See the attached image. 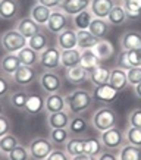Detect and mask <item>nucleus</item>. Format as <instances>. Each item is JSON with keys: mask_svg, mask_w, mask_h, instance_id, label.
<instances>
[{"mask_svg": "<svg viewBox=\"0 0 141 160\" xmlns=\"http://www.w3.org/2000/svg\"><path fill=\"white\" fill-rule=\"evenodd\" d=\"M65 100H66V110L71 113V115H84L85 112H88L93 106V94L87 90H83V88H78V90H73L65 96Z\"/></svg>", "mask_w": 141, "mask_h": 160, "instance_id": "nucleus-1", "label": "nucleus"}, {"mask_svg": "<svg viewBox=\"0 0 141 160\" xmlns=\"http://www.w3.org/2000/svg\"><path fill=\"white\" fill-rule=\"evenodd\" d=\"M91 125L93 128L98 132L107 131L113 126H118V113L112 107H100L93 113L91 116Z\"/></svg>", "mask_w": 141, "mask_h": 160, "instance_id": "nucleus-2", "label": "nucleus"}, {"mask_svg": "<svg viewBox=\"0 0 141 160\" xmlns=\"http://www.w3.org/2000/svg\"><path fill=\"white\" fill-rule=\"evenodd\" d=\"M0 46L6 53H18L28 46V38H25L18 29H9L2 34Z\"/></svg>", "mask_w": 141, "mask_h": 160, "instance_id": "nucleus-3", "label": "nucleus"}, {"mask_svg": "<svg viewBox=\"0 0 141 160\" xmlns=\"http://www.w3.org/2000/svg\"><path fill=\"white\" fill-rule=\"evenodd\" d=\"M53 150V142L44 137H35L28 142V151L34 160H46Z\"/></svg>", "mask_w": 141, "mask_h": 160, "instance_id": "nucleus-4", "label": "nucleus"}, {"mask_svg": "<svg viewBox=\"0 0 141 160\" xmlns=\"http://www.w3.org/2000/svg\"><path fill=\"white\" fill-rule=\"evenodd\" d=\"M100 141H102L104 150H119L122 146L127 144L125 132L119 129L118 126H113L107 131L100 132Z\"/></svg>", "mask_w": 141, "mask_h": 160, "instance_id": "nucleus-5", "label": "nucleus"}, {"mask_svg": "<svg viewBox=\"0 0 141 160\" xmlns=\"http://www.w3.org/2000/svg\"><path fill=\"white\" fill-rule=\"evenodd\" d=\"M38 84L46 94L60 92V90H62V78L54 71H46L41 73L38 78Z\"/></svg>", "mask_w": 141, "mask_h": 160, "instance_id": "nucleus-6", "label": "nucleus"}, {"mask_svg": "<svg viewBox=\"0 0 141 160\" xmlns=\"http://www.w3.org/2000/svg\"><path fill=\"white\" fill-rule=\"evenodd\" d=\"M38 65L44 71H58L60 68V49L59 47H47L40 53Z\"/></svg>", "mask_w": 141, "mask_h": 160, "instance_id": "nucleus-7", "label": "nucleus"}, {"mask_svg": "<svg viewBox=\"0 0 141 160\" xmlns=\"http://www.w3.org/2000/svg\"><path fill=\"white\" fill-rule=\"evenodd\" d=\"M69 24H71V16L63 13L62 10L53 9L49 18V22H47L46 27H47V29H49L52 34L58 35L59 32H62L66 28H69Z\"/></svg>", "mask_w": 141, "mask_h": 160, "instance_id": "nucleus-8", "label": "nucleus"}, {"mask_svg": "<svg viewBox=\"0 0 141 160\" xmlns=\"http://www.w3.org/2000/svg\"><path fill=\"white\" fill-rule=\"evenodd\" d=\"M35 79H37L35 69L31 66H25V65H21L19 69L12 75V82L19 85V87H28Z\"/></svg>", "mask_w": 141, "mask_h": 160, "instance_id": "nucleus-9", "label": "nucleus"}, {"mask_svg": "<svg viewBox=\"0 0 141 160\" xmlns=\"http://www.w3.org/2000/svg\"><path fill=\"white\" fill-rule=\"evenodd\" d=\"M116 0H90V12L93 13L94 18L106 19L107 15L110 13L113 6L116 5Z\"/></svg>", "mask_w": 141, "mask_h": 160, "instance_id": "nucleus-10", "label": "nucleus"}, {"mask_svg": "<svg viewBox=\"0 0 141 160\" xmlns=\"http://www.w3.org/2000/svg\"><path fill=\"white\" fill-rule=\"evenodd\" d=\"M93 98L97 100L100 103H106V104H110V103L116 102L119 92L112 88L109 84H104V85H96L94 90H93Z\"/></svg>", "mask_w": 141, "mask_h": 160, "instance_id": "nucleus-11", "label": "nucleus"}, {"mask_svg": "<svg viewBox=\"0 0 141 160\" xmlns=\"http://www.w3.org/2000/svg\"><path fill=\"white\" fill-rule=\"evenodd\" d=\"M56 43H58V47L60 50L77 49V47H78L77 29H75V28H66L65 31L59 32L58 38H56Z\"/></svg>", "mask_w": 141, "mask_h": 160, "instance_id": "nucleus-12", "label": "nucleus"}, {"mask_svg": "<svg viewBox=\"0 0 141 160\" xmlns=\"http://www.w3.org/2000/svg\"><path fill=\"white\" fill-rule=\"evenodd\" d=\"M88 8H90V0H62L58 9L72 18Z\"/></svg>", "mask_w": 141, "mask_h": 160, "instance_id": "nucleus-13", "label": "nucleus"}, {"mask_svg": "<svg viewBox=\"0 0 141 160\" xmlns=\"http://www.w3.org/2000/svg\"><path fill=\"white\" fill-rule=\"evenodd\" d=\"M22 63H21L16 53H6L3 58L0 59V72L6 75V77L12 78V75L19 69Z\"/></svg>", "mask_w": 141, "mask_h": 160, "instance_id": "nucleus-14", "label": "nucleus"}, {"mask_svg": "<svg viewBox=\"0 0 141 160\" xmlns=\"http://www.w3.org/2000/svg\"><path fill=\"white\" fill-rule=\"evenodd\" d=\"M46 110V98L40 94H28L27 103H25V113H28L31 116L40 115Z\"/></svg>", "mask_w": 141, "mask_h": 160, "instance_id": "nucleus-15", "label": "nucleus"}, {"mask_svg": "<svg viewBox=\"0 0 141 160\" xmlns=\"http://www.w3.org/2000/svg\"><path fill=\"white\" fill-rule=\"evenodd\" d=\"M72 115L68 110L56 112V113H47V126L49 129H58V128H68Z\"/></svg>", "mask_w": 141, "mask_h": 160, "instance_id": "nucleus-16", "label": "nucleus"}, {"mask_svg": "<svg viewBox=\"0 0 141 160\" xmlns=\"http://www.w3.org/2000/svg\"><path fill=\"white\" fill-rule=\"evenodd\" d=\"M15 29H18L25 38H29V37L35 35L37 32H40V31H41V27H40L31 16H25V18H21V19L16 22Z\"/></svg>", "mask_w": 141, "mask_h": 160, "instance_id": "nucleus-17", "label": "nucleus"}, {"mask_svg": "<svg viewBox=\"0 0 141 160\" xmlns=\"http://www.w3.org/2000/svg\"><path fill=\"white\" fill-rule=\"evenodd\" d=\"M107 84L112 88H115L118 92L123 91L129 85L128 84V78H127V71L118 68V66L110 69V77H109V82Z\"/></svg>", "mask_w": 141, "mask_h": 160, "instance_id": "nucleus-18", "label": "nucleus"}, {"mask_svg": "<svg viewBox=\"0 0 141 160\" xmlns=\"http://www.w3.org/2000/svg\"><path fill=\"white\" fill-rule=\"evenodd\" d=\"M119 44H121L122 50H137L141 49V32L138 31H127L123 32L119 40Z\"/></svg>", "mask_w": 141, "mask_h": 160, "instance_id": "nucleus-19", "label": "nucleus"}, {"mask_svg": "<svg viewBox=\"0 0 141 160\" xmlns=\"http://www.w3.org/2000/svg\"><path fill=\"white\" fill-rule=\"evenodd\" d=\"M21 10L18 0H0V18L5 21L15 19Z\"/></svg>", "mask_w": 141, "mask_h": 160, "instance_id": "nucleus-20", "label": "nucleus"}, {"mask_svg": "<svg viewBox=\"0 0 141 160\" xmlns=\"http://www.w3.org/2000/svg\"><path fill=\"white\" fill-rule=\"evenodd\" d=\"M81 62V50L78 49H69V50H60V66L65 69L78 66Z\"/></svg>", "mask_w": 141, "mask_h": 160, "instance_id": "nucleus-21", "label": "nucleus"}, {"mask_svg": "<svg viewBox=\"0 0 141 160\" xmlns=\"http://www.w3.org/2000/svg\"><path fill=\"white\" fill-rule=\"evenodd\" d=\"M62 110H66L65 96H62L60 92L47 94V97H46V112L47 113H56V112Z\"/></svg>", "mask_w": 141, "mask_h": 160, "instance_id": "nucleus-22", "label": "nucleus"}, {"mask_svg": "<svg viewBox=\"0 0 141 160\" xmlns=\"http://www.w3.org/2000/svg\"><path fill=\"white\" fill-rule=\"evenodd\" d=\"M68 131L71 137H83L84 134H87L88 131V122L87 119H84L83 115H75L71 118Z\"/></svg>", "mask_w": 141, "mask_h": 160, "instance_id": "nucleus-23", "label": "nucleus"}, {"mask_svg": "<svg viewBox=\"0 0 141 160\" xmlns=\"http://www.w3.org/2000/svg\"><path fill=\"white\" fill-rule=\"evenodd\" d=\"M52 10L53 9H50V8H47V6H43V5H40V3H35V5L31 8L29 16H31V18H33V19H34L40 27H43V25L46 27L47 22H49L50 15H52Z\"/></svg>", "mask_w": 141, "mask_h": 160, "instance_id": "nucleus-24", "label": "nucleus"}, {"mask_svg": "<svg viewBox=\"0 0 141 160\" xmlns=\"http://www.w3.org/2000/svg\"><path fill=\"white\" fill-rule=\"evenodd\" d=\"M102 63V60L98 59V56L94 53L93 49L88 50H83L81 52V62H79V66H83L88 73L91 72L93 69H96Z\"/></svg>", "mask_w": 141, "mask_h": 160, "instance_id": "nucleus-25", "label": "nucleus"}, {"mask_svg": "<svg viewBox=\"0 0 141 160\" xmlns=\"http://www.w3.org/2000/svg\"><path fill=\"white\" fill-rule=\"evenodd\" d=\"M77 37H78V49L81 50H88V49H94V46L100 41L97 37L90 32V29H79L77 31Z\"/></svg>", "mask_w": 141, "mask_h": 160, "instance_id": "nucleus-26", "label": "nucleus"}, {"mask_svg": "<svg viewBox=\"0 0 141 160\" xmlns=\"http://www.w3.org/2000/svg\"><path fill=\"white\" fill-rule=\"evenodd\" d=\"M93 19H94V16L90 12V9H85L83 12L77 13L75 16H72L71 18V24H72V27L77 31H79V29H88Z\"/></svg>", "mask_w": 141, "mask_h": 160, "instance_id": "nucleus-27", "label": "nucleus"}, {"mask_svg": "<svg viewBox=\"0 0 141 160\" xmlns=\"http://www.w3.org/2000/svg\"><path fill=\"white\" fill-rule=\"evenodd\" d=\"M106 21L110 24V27H118V25H122L127 22L128 21L127 12L123 9L122 3H116V5L113 6V9L110 10V13L107 15Z\"/></svg>", "mask_w": 141, "mask_h": 160, "instance_id": "nucleus-28", "label": "nucleus"}, {"mask_svg": "<svg viewBox=\"0 0 141 160\" xmlns=\"http://www.w3.org/2000/svg\"><path fill=\"white\" fill-rule=\"evenodd\" d=\"M90 32H91L94 37H97L98 40H103L109 34L110 31V24L107 22L106 19H100V18H94L90 24Z\"/></svg>", "mask_w": 141, "mask_h": 160, "instance_id": "nucleus-29", "label": "nucleus"}, {"mask_svg": "<svg viewBox=\"0 0 141 160\" xmlns=\"http://www.w3.org/2000/svg\"><path fill=\"white\" fill-rule=\"evenodd\" d=\"M18 58H19L21 63L22 65H25V66H31V68H34V66H37L40 62V53L38 52H35V50H33L31 47H24V49L21 50V52H18Z\"/></svg>", "mask_w": 141, "mask_h": 160, "instance_id": "nucleus-30", "label": "nucleus"}, {"mask_svg": "<svg viewBox=\"0 0 141 160\" xmlns=\"http://www.w3.org/2000/svg\"><path fill=\"white\" fill-rule=\"evenodd\" d=\"M109 77H110V69L104 68L102 65H98L96 69H93L91 72L88 73V79L91 81V84L96 85H104L109 82Z\"/></svg>", "mask_w": 141, "mask_h": 160, "instance_id": "nucleus-31", "label": "nucleus"}, {"mask_svg": "<svg viewBox=\"0 0 141 160\" xmlns=\"http://www.w3.org/2000/svg\"><path fill=\"white\" fill-rule=\"evenodd\" d=\"M94 53L98 56V59L102 60V62H104V60H109V59L113 56V53H115V49H113V44L110 43V41H107L106 38L100 40L96 46H94Z\"/></svg>", "mask_w": 141, "mask_h": 160, "instance_id": "nucleus-32", "label": "nucleus"}, {"mask_svg": "<svg viewBox=\"0 0 141 160\" xmlns=\"http://www.w3.org/2000/svg\"><path fill=\"white\" fill-rule=\"evenodd\" d=\"M65 77L68 79V82H71V84H83L84 81L88 79V72L83 68V66L78 65V66L66 69Z\"/></svg>", "mask_w": 141, "mask_h": 160, "instance_id": "nucleus-33", "label": "nucleus"}, {"mask_svg": "<svg viewBox=\"0 0 141 160\" xmlns=\"http://www.w3.org/2000/svg\"><path fill=\"white\" fill-rule=\"evenodd\" d=\"M122 6L129 21H137L141 18V0H123Z\"/></svg>", "mask_w": 141, "mask_h": 160, "instance_id": "nucleus-34", "label": "nucleus"}, {"mask_svg": "<svg viewBox=\"0 0 141 160\" xmlns=\"http://www.w3.org/2000/svg\"><path fill=\"white\" fill-rule=\"evenodd\" d=\"M28 47H31L33 50L41 53L43 50H46L47 47H49V37H47V34H44V32L40 31V32H37L35 35L29 37L28 38Z\"/></svg>", "mask_w": 141, "mask_h": 160, "instance_id": "nucleus-35", "label": "nucleus"}, {"mask_svg": "<svg viewBox=\"0 0 141 160\" xmlns=\"http://www.w3.org/2000/svg\"><path fill=\"white\" fill-rule=\"evenodd\" d=\"M119 160H141V147H135L131 144H125L119 148L118 153Z\"/></svg>", "mask_w": 141, "mask_h": 160, "instance_id": "nucleus-36", "label": "nucleus"}, {"mask_svg": "<svg viewBox=\"0 0 141 160\" xmlns=\"http://www.w3.org/2000/svg\"><path fill=\"white\" fill-rule=\"evenodd\" d=\"M103 150H104V147H103L100 138H94V137L84 138V153H85V154L97 157Z\"/></svg>", "mask_w": 141, "mask_h": 160, "instance_id": "nucleus-37", "label": "nucleus"}, {"mask_svg": "<svg viewBox=\"0 0 141 160\" xmlns=\"http://www.w3.org/2000/svg\"><path fill=\"white\" fill-rule=\"evenodd\" d=\"M65 151L68 153L71 157L84 153V138L81 137H71L68 142L65 144Z\"/></svg>", "mask_w": 141, "mask_h": 160, "instance_id": "nucleus-38", "label": "nucleus"}, {"mask_svg": "<svg viewBox=\"0 0 141 160\" xmlns=\"http://www.w3.org/2000/svg\"><path fill=\"white\" fill-rule=\"evenodd\" d=\"M71 138L68 128H58V129H50L49 140L53 142V146H65L68 140Z\"/></svg>", "mask_w": 141, "mask_h": 160, "instance_id": "nucleus-39", "label": "nucleus"}, {"mask_svg": "<svg viewBox=\"0 0 141 160\" xmlns=\"http://www.w3.org/2000/svg\"><path fill=\"white\" fill-rule=\"evenodd\" d=\"M19 144H21L19 138L16 135H13L12 132H9V134H6V135H3L0 138V151L5 156H8L15 147H18Z\"/></svg>", "mask_w": 141, "mask_h": 160, "instance_id": "nucleus-40", "label": "nucleus"}, {"mask_svg": "<svg viewBox=\"0 0 141 160\" xmlns=\"http://www.w3.org/2000/svg\"><path fill=\"white\" fill-rule=\"evenodd\" d=\"M27 98H28V92L27 91H13V92H10V96H9V103L16 110L24 112Z\"/></svg>", "mask_w": 141, "mask_h": 160, "instance_id": "nucleus-41", "label": "nucleus"}, {"mask_svg": "<svg viewBox=\"0 0 141 160\" xmlns=\"http://www.w3.org/2000/svg\"><path fill=\"white\" fill-rule=\"evenodd\" d=\"M125 140L128 144L135 147H141V128L135 126H128L125 131Z\"/></svg>", "mask_w": 141, "mask_h": 160, "instance_id": "nucleus-42", "label": "nucleus"}, {"mask_svg": "<svg viewBox=\"0 0 141 160\" xmlns=\"http://www.w3.org/2000/svg\"><path fill=\"white\" fill-rule=\"evenodd\" d=\"M6 157H8V160H29L31 159V154H29V151H28V147L19 144L18 147H15Z\"/></svg>", "mask_w": 141, "mask_h": 160, "instance_id": "nucleus-43", "label": "nucleus"}, {"mask_svg": "<svg viewBox=\"0 0 141 160\" xmlns=\"http://www.w3.org/2000/svg\"><path fill=\"white\" fill-rule=\"evenodd\" d=\"M127 78H128V84L135 87L137 84L141 82V66H132L131 69L127 71Z\"/></svg>", "mask_w": 141, "mask_h": 160, "instance_id": "nucleus-44", "label": "nucleus"}, {"mask_svg": "<svg viewBox=\"0 0 141 160\" xmlns=\"http://www.w3.org/2000/svg\"><path fill=\"white\" fill-rule=\"evenodd\" d=\"M128 125L141 128V107H135L128 115Z\"/></svg>", "mask_w": 141, "mask_h": 160, "instance_id": "nucleus-45", "label": "nucleus"}, {"mask_svg": "<svg viewBox=\"0 0 141 160\" xmlns=\"http://www.w3.org/2000/svg\"><path fill=\"white\" fill-rule=\"evenodd\" d=\"M12 78L6 77V75H0V98L6 97L10 92V87H12Z\"/></svg>", "mask_w": 141, "mask_h": 160, "instance_id": "nucleus-46", "label": "nucleus"}, {"mask_svg": "<svg viewBox=\"0 0 141 160\" xmlns=\"http://www.w3.org/2000/svg\"><path fill=\"white\" fill-rule=\"evenodd\" d=\"M127 58L129 65L132 66H141V49L137 50H127Z\"/></svg>", "mask_w": 141, "mask_h": 160, "instance_id": "nucleus-47", "label": "nucleus"}, {"mask_svg": "<svg viewBox=\"0 0 141 160\" xmlns=\"http://www.w3.org/2000/svg\"><path fill=\"white\" fill-rule=\"evenodd\" d=\"M12 131V122L6 115H0V138Z\"/></svg>", "mask_w": 141, "mask_h": 160, "instance_id": "nucleus-48", "label": "nucleus"}, {"mask_svg": "<svg viewBox=\"0 0 141 160\" xmlns=\"http://www.w3.org/2000/svg\"><path fill=\"white\" fill-rule=\"evenodd\" d=\"M46 160H71V156L62 148H54Z\"/></svg>", "mask_w": 141, "mask_h": 160, "instance_id": "nucleus-49", "label": "nucleus"}, {"mask_svg": "<svg viewBox=\"0 0 141 160\" xmlns=\"http://www.w3.org/2000/svg\"><path fill=\"white\" fill-rule=\"evenodd\" d=\"M118 68L123 69V71H128L131 69V65L128 62V58H127V50H121V53L118 54Z\"/></svg>", "mask_w": 141, "mask_h": 160, "instance_id": "nucleus-50", "label": "nucleus"}, {"mask_svg": "<svg viewBox=\"0 0 141 160\" xmlns=\"http://www.w3.org/2000/svg\"><path fill=\"white\" fill-rule=\"evenodd\" d=\"M97 160H119V157H118V154L112 153V150H103L97 156Z\"/></svg>", "mask_w": 141, "mask_h": 160, "instance_id": "nucleus-51", "label": "nucleus"}, {"mask_svg": "<svg viewBox=\"0 0 141 160\" xmlns=\"http://www.w3.org/2000/svg\"><path fill=\"white\" fill-rule=\"evenodd\" d=\"M35 2L40 3V5H43V6H47L50 9H58L62 0H35Z\"/></svg>", "mask_w": 141, "mask_h": 160, "instance_id": "nucleus-52", "label": "nucleus"}, {"mask_svg": "<svg viewBox=\"0 0 141 160\" xmlns=\"http://www.w3.org/2000/svg\"><path fill=\"white\" fill-rule=\"evenodd\" d=\"M71 160H97V157L83 153V154H78V156H73V157H71Z\"/></svg>", "mask_w": 141, "mask_h": 160, "instance_id": "nucleus-53", "label": "nucleus"}, {"mask_svg": "<svg viewBox=\"0 0 141 160\" xmlns=\"http://www.w3.org/2000/svg\"><path fill=\"white\" fill-rule=\"evenodd\" d=\"M134 92H135L137 97H138V98L141 100V82H140V84H137L135 87H134Z\"/></svg>", "mask_w": 141, "mask_h": 160, "instance_id": "nucleus-54", "label": "nucleus"}, {"mask_svg": "<svg viewBox=\"0 0 141 160\" xmlns=\"http://www.w3.org/2000/svg\"><path fill=\"white\" fill-rule=\"evenodd\" d=\"M0 115H5V106H3V103H0Z\"/></svg>", "mask_w": 141, "mask_h": 160, "instance_id": "nucleus-55", "label": "nucleus"}, {"mask_svg": "<svg viewBox=\"0 0 141 160\" xmlns=\"http://www.w3.org/2000/svg\"><path fill=\"white\" fill-rule=\"evenodd\" d=\"M3 156H5V154H3V153L0 151V160H3Z\"/></svg>", "mask_w": 141, "mask_h": 160, "instance_id": "nucleus-56", "label": "nucleus"}, {"mask_svg": "<svg viewBox=\"0 0 141 160\" xmlns=\"http://www.w3.org/2000/svg\"><path fill=\"white\" fill-rule=\"evenodd\" d=\"M116 2H118V3H122V2H123V0H116Z\"/></svg>", "mask_w": 141, "mask_h": 160, "instance_id": "nucleus-57", "label": "nucleus"}]
</instances>
